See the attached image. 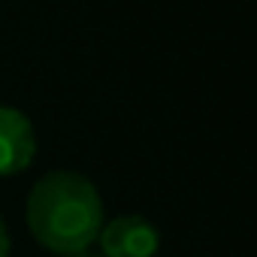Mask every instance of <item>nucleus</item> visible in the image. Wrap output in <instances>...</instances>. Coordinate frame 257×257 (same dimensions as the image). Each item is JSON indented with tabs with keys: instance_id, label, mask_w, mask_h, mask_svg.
<instances>
[{
	"instance_id": "obj_5",
	"label": "nucleus",
	"mask_w": 257,
	"mask_h": 257,
	"mask_svg": "<svg viewBox=\"0 0 257 257\" xmlns=\"http://www.w3.org/2000/svg\"><path fill=\"white\" fill-rule=\"evenodd\" d=\"M67 257H94V254H85V251H79V254H67Z\"/></svg>"
},
{
	"instance_id": "obj_2",
	"label": "nucleus",
	"mask_w": 257,
	"mask_h": 257,
	"mask_svg": "<svg viewBox=\"0 0 257 257\" xmlns=\"http://www.w3.org/2000/svg\"><path fill=\"white\" fill-rule=\"evenodd\" d=\"M100 245L106 257H155L161 236L146 218L124 215L100 227Z\"/></svg>"
},
{
	"instance_id": "obj_1",
	"label": "nucleus",
	"mask_w": 257,
	"mask_h": 257,
	"mask_svg": "<svg viewBox=\"0 0 257 257\" xmlns=\"http://www.w3.org/2000/svg\"><path fill=\"white\" fill-rule=\"evenodd\" d=\"M28 227L55 254H79L100 236L103 203L97 188L79 173L46 176L28 200Z\"/></svg>"
},
{
	"instance_id": "obj_4",
	"label": "nucleus",
	"mask_w": 257,
	"mask_h": 257,
	"mask_svg": "<svg viewBox=\"0 0 257 257\" xmlns=\"http://www.w3.org/2000/svg\"><path fill=\"white\" fill-rule=\"evenodd\" d=\"M0 257H10V236H7L4 221H0Z\"/></svg>"
},
{
	"instance_id": "obj_3",
	"label": "nucleus",
	"mask_w": 257,
	"mask_h": 257,
	"mask_svg": "<svg viewBox=\"0 0 257 257\" xmlns=\"http://www.w3.org/2000/svg\"><path fill=\"white\" fill-rule=\"evenodd\" d=\"M37 137L31 121L10 106H0V176H16L31 167Z\"/></svg>"
}]
</instances>
